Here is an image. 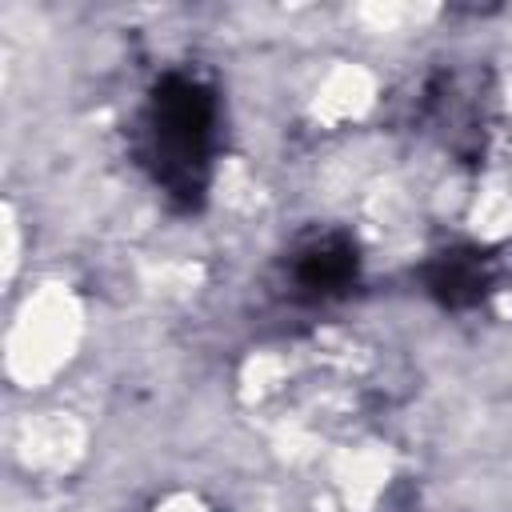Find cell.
<instances>
[{
  "instance_id": "cell-4",
  "label": "cell",
  "mask_w": 512,
  "mask_h": 512,
  "mask_svg": "<svg viewBox=\"0 0 512 512\" xmlns=\"http://www.w3.org/2000/svg\"><path fill=\"white\" fill-rule=\"evenodd\" d=\"M420 280L440 308L468 312L492 296L500 280V256L484 244H448L424 260Z\"/></svg>"
},
{
  "instance_id": "cell-1",
  "label": "cell",
  "mask_w": 512,
  "mask_h": 512,
  "mask_svg": "<svg viewBox=\"0 0 512 512\" xmlns=\"http://www.w3.org/2000/svg\"><path fill=\"white\" fill-rule=\"evenodd\" d=\"M220 140V100L208 80L196 72H164L136 128V156L148 168L152 184L180 212H196L204 204L212 160Z\"/></svg>"
},
{
  "instance_id": "cell-3",
  "label": "cell",
  "mask_w": 512,
  "mask_h": 512,
  "mask_svg": "<svg viewBox=\"0 0 512 512\" xmlns=\"http://www.w3.org/2000/svg\"><path fill=\"white\" fill-rule=\"evenodd\" d=\"M284 280L296 300H340L360 280V248L344 228H308L284 256Z\"/></svg>"
},
{
  "instance_id": "cell-2",
  "label": "cell",
  "mask_w": 512,
  "mask_h": 512,
  "mask_svg": "<svg viewBox=\"0 0 512 512\" xmlns=\"http://www.w3.org/2000/svg\"><path fill=\"white\" fill-rule=\"evenodd\" d=\"M416 120L432 128L452 156L480 164L492 136V76L488 68H436L416 96Z\"/></svg>"
}]
</instances>
